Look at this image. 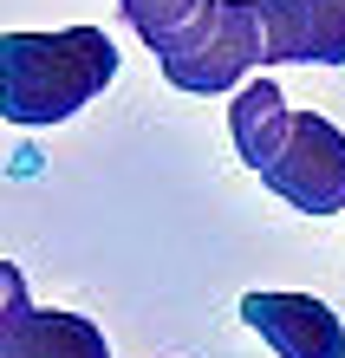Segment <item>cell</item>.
I'll return each instance as SVG.
<instances>
[{"instance_id":"cell-1","label":"cell","mask_w":345,"mask_h":358,"mask_svg":"<svg viewBox=\"0 0 345 358\" xmlns=\"http://www.w3.org/2000/svg\"><path fill=\"white\" fill-rule=\"evenodd\" d=\"M118 78V46L104 27L0 33V117L20 131L66 124Z\"/></svg>"},{"instance_id":"cell-2","label":"cell","mask_w":345,"mask_h":358,"mask_svg":"<svg viewBox=\"0 0 345 358\" xmlns=\"http://www.w3.org/2000/svg\"><path fill=\"white\" fill-rule=\"evenodd\" d=\"M157 66H163V78H169L176 92H196V98L234 92L254 66H267L254 0H209V13L157 59Z\"/></svg>"},{"instance_id":"cell-3","label":"cell","mask_w":345,"mask_h":358,"mask_svg":"<svg viewBox=\"0 0 345 358\" xmlns=\"http://www.w3.org/2000/svg\"><path fill=\"white\" fill-rule=\"evenodd\" d=\"M261 182L280 202H293L300 215H339L345 208V131L319 111H293Z\"/></svg>"},{"instance_id":"cell-4","label":"cell","mask_w":345,"mask_h":358,"mask_svg":"<svg viewBox=\"0 0 345 358\" xmlns=\"http://www.w3.org/2000/svg\"><path fill=\"white\" fill-rule=\"evenodd\" d=\"M267 66H345V0H254Z\"/></svg>"},{"instance_id":"cell-5","label":"cell","mask_w":345,"mask_h":358,"mask_svg":"<svg viewBox=\"0 0 345 358\" xmlns=\"http://www.w3.org/2000/svg\"><path fill=\"white\" fill-rule=\"evenodd\" d=\"M241 320L261 332L280 358H345V326L313 293H248Z\"/></svg>"},{"instance_id":"cell-6","label":"cell","mask_w":345,"mask_h":358,"mask_svg":"<svg viewBox=\"0 0 345 358\" xmlns=\"http://www.w3.org/2000/svg\"><path fill=\"white\" fill-rule=\"evenodd\" d=\"M287 124H293V111H287V98H280L274 78H254V85H241V92H234V104H228V137H234V150H241V163H248L254 176H261L267 157L280 150Z\"/></svg>"},{"instance_id":"cell-7","label":"cell","mask_w":345,"mask_h":358,"mask_svg":"<svg viewBox=\"0 0 345 358\" xmlns=\"http://www.w3.org/2000/svg\"><path fill=\"white\" fill-rule=\"evenodd\" d=\"M118 7H124V20L137 27V39L163 59V52L209 13V0H118Z\"/></svg>"},{"instance_id":"cell-8","label":"cell","mask_w":345,"mask_h":358,"mask_svg":"<svg viewBox=\"0 0 345 358\" xmlns=\"http://www.w3.org/2000/svg\"><path fill=\"white\" fill-rule=\"evenodd\" d=\"M33 300H27V273H20L13 261H0V358H13L20 339H27V326H33Z\"/></svg>"}]
</instances>
